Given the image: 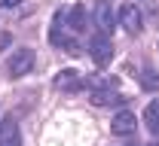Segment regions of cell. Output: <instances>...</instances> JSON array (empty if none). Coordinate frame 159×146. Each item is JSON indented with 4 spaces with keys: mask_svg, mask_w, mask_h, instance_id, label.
Instances as JSON below:
<instances>
[{
    "mask_svg": "<svg viewBox=\"0 0 159 146\" xmlns=\"http://www.w3.org/2000/svg\"><path fill=\"white\" fill-rule=\"evenodd\" d=\"M119 24L125 27V34H141V27H144V19H141V9L135 3H122L116 12Z\"/></svg>",
    "mask_w": 159,
    "mask_h": 146,
    "instance_id": "obj_1",
    "label": "cell"
},
{
    "mask_svg": "<svg viewBox=\"0 0 159 146\" xmlns=\"http://www.w3.org/2000/svg\"><path fill=\"white\" fill-rule=\"evenodd\" d=\"M21 0H0V6H3V9H12V6H19Z\"/></svg>",
    "mask_w": 159,
    "mask_h": 146,
    "instance_id": "obj_11",
    "label": "cell"
},
{
    "mask_svg": "<svg viewBox=\"0 0 159 146\" xmlns=\"http://www.w3.org/2000/svg\"><path fill=\"white\" fill-rule=\"evenodd\" d=\"M92 19H95V27L101 31V37H110V31H113V15H110V6H107V3H95Z\"/></svg>",
    "mask_w": 159,
    "mask_h": 146,
    "instance_id": "obj_5",
    "label": "cell"
},
{
    "mask_svg": "<svg viewBox=\"0 0 159 146\" xmlns=\"http://www.w3.org/2000/svg\"><path fill=\"white\" fill-rule=\"evenodd\" d=\"M31 67H34V52H31V49H19V52L9 55L6 73H9V76H25V73H31Z\"/></svg>",
    "mask_w": 159,
    "mask_h": 146,
    "instance_id": "obj_2",
    "label": "cell"
},
{
    "mask_svg": "<svg viewBox=\"0 0 159 146\" xmlns=\"http://www.w3.org/2000/svg\"><path fill=\"white\" fill-rule=\"evenodd\" d=\"M110 131H113V134H119V137L135 134V116H132L129 110H119L116 116H113V122H110Z\"/></svg>",
    "mask_w": 159,
    "mask_h": 146,
    "instance_id": "obj_6",
    "label": "cell"
},
{
    "mask_svg": "<svg viewBox=\"0 0 159 146\" xmlns=\"http://www.w3.org/2000/svg\"><path fill=\"white\" fill-rule=\"evenodd\" d=\"M141 85H144L147 91H159V73L156 70H147V73L141 76Z\"/></svg>",
    "mask_w": 159,
    "mask_h": 146,
    "instance_id": "obj_10",
    "label": "cell"
},
{
    "mask_svg": "<svg viewBox=\"0 0 159 146\" xmlns=\"http://www.w3.org/2000/svg\"><path fill=\"white\" fill-rule=\"evenodd\" d=\"M144 122L150 131H159V101H150L147 110H144Z\"/></svg>",
    "mask_w": 159,
    "mask_h": 146,
    "instance_id": "obj_9",
    "label": "cell"
},
{
    "mask_svg": "<svg viewBox=\"0 0 159 146\" xmlns=\"http://www.w3.org/2000/svg\"><path fill=\"white\" fill-rule=\"evenodd\" d=\"M86 27H89V24H86V9L77 3V6L67 12V31H74V34H83Z\"/></svg>",
    "mask_w": 159,
    "mask_h": 146,
    "instance_id": "obj_8",
    "label": "cell"
},
{
    "mask_svg": "<svg viewBox=\"0 0 159 146\" xmlns=\"http://www.w3.org/2000/svg\"><path fill=\"white\" fill-rule=\"evenodd\" d=\"M153 146H159V143H153Z\"/></svg>",
    "mask_w": 159,
    "mask_h": 146,
    "instance_id": "obj_12",
    "label": "cell"
},
{
    "mask_svg": "<svg viewBox=\"0 0 159 146\" xmlns=\"http://www.w3.org/2000/svg\"><path fill=\"white\" fill-rule=\"evenodd\" d=\"M83 85H86V79H83L80 70H61L58 76H55V88H58V91H67V94L80 91Z\"/></svg>",
    "mask_w": 159,
    "mask_h": 146,
    "instance_id": "obj_4",
    "label": "cell"
},
{
    "mask_svg": "<svg viewBox=\"0 0 159 146\" xmlns=\"http://www.w3.org/2000/svg\"><path fill=\"white\" fill-rule=\"evenodd\" d=\"M89 52H92L95 67H107V64L113 61V46H110V40H107V37H95V40H92V46H89Z\"/></svg>",
    "mask_w": 159,
    "mask_h": 146,
    "instance_id": "obj_3",
    "label": "cell"
},
{
    "mask_svg": "<svg viewBox=\"0 0 159 146\" xmlns=\"http://www.w3.org/2000/svg\"><path fill=\"white\" fill-rule=\"evenodd\" d=\"M0 146H21V140H19V125H16L12 116H6V119L0 122Z\"/></svg>",
    "mask_w": 159,
    "mask_h": 146,
    "instance_id": "obj_7",
    "label": "cell"
}]
</instances>
